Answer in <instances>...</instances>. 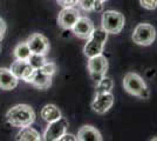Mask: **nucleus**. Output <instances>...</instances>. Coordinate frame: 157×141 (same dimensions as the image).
Wrapping results in <instances>:
<instances>
[{
    "label": "nucleus",
    "mask_w": 157,
    "mask_h": 141,
    "mask_svg": "<svg viewBox=\"0 0 157 141\" xmlns=\"http://www.w3.org/2000/svg\"><path fill=\"white\" fill-rule=\"evenodd\" d=\"M6 120L13 127H27L35 121V112L26 104H19L7 111Z\"/></svg>",
    "instance_id": "1"
},
{
    "label": "nucleus",
    "mask_w": 157,
    "mask_h": 141,
    "mask_svg": "<svg viewBox=\"0 0 157 141\" xmlns=\"http://www.w3.org/2000/svg\"><path fill=\"white\" fill-rule=\"evenodd\" d=\"M107 39H108V32H105L102 27L94 28V31L87 39V42L83 47V53L86 57L92 58L98 54H102Z\"/></svg>",
    "instance_id": "2"
},
{
    "label": "nucleus",
    "mask_w": 157,
    "mask_h": 141,
    "mask_svg": "<svg viewBox=\"0 0 157 141\" xmlns=\"http://www.w3.org/2000/svg\"><path fill=\"white\" fill-rule=\"evenodd\" d=\"M123 87L131 95L138 96L141 99H148L149 98V89L147 87L145 82L136 73H127L123 78Z\"/></svg>",
    "instance_id": "3"
},
{
    "label": "nucleus",
    "mask_w": 157,
    "mask_h": 141,
    "mask_svg": "<svg viewBox=\"0 0 157 141\" xmlns=\"http://www.w3.org/2000/svg\"><path fill=\"white\" fill-rule=\"evenodd\" d=\"M124 15L117 11H105L102 15V28L108 34H118L124 27Z\"/></svg>",
    "instance_id": "4"
},
{
    "label": "nucleus",
    "mask_w": 157,
    "mask_h": 141,
    "mask_svg": "<svg viewBox=\"0 0 157 141\" xmlns=\"http://www.w3.org/2000/svg\"><path fill=\"white\" fill-rule=\"evenodd\" d=\"M132 41L140 46H149L156 39V29L150 24H138L132 32Z\"/></svg>",
    "instance_id": "5"
},
{
    "label": "nucleus",
    "mask_w": 157,
    "mask_h": 141,
    "mask_svg": "<svg viewBox=\"0 0 157 141\" xmlns=\"http://www.w3.org/2000/svg\"><path fill=\"white\" fill-rule=\"evenodd\" d=\"M88 71L95 82L100 81L105 75L108 71V60L103 54H98L89 58L88 61Z\"/></svg>",
    "instance_id": "6"
},
{
    "label": "nucleus",
    "mask_w": 157,
    "mask_h": 141,
    "mask_svg": "<svg viewBox=\"0 0 157 141\" xmlns=\"http://www.w3.org/2000/svg\"><path fill=\"white\" fill-rule=\"evenodd\" d=\"M68 128V121L66 118H60L58 120L49 122L46 131L44 133V140L46 141H56L60 140V138L66 133Z\"/></svg>",
    "instance_id": "7"
},
{
    "label": "nucleus",
    "mask_w": 157,
    "mask_h": 141,
    "mask_svg": "<svg viewBox=\"0 0 157 141\" xmlns=\"http://www.w3.org/2000/svg\"><path fill=\"white\" fill-rule=\"evenodd\" d=\"M27 45L33 54H42L46 55L49 51V41L44 34L33 33L27 38Z\"/></svg>",
    "instance_id": "8"
},
{
    "label": "nucleus",
    "mask_w": 157,
    "mask_h": 141,
    "mask_svg": "<svg viewBox=\"0 0 157 141\" xmlns=\"http://www.w3.org/2000/svg\"><path fill=\"white\" fill-rule=\"evenodd\" d=\"M114 104V95L111 92L96 93L92 102V109L98 114H105L111 108Z\"/></svg>",
    "instance_id": "9"
},
{
    "label": "nucleus",
    "mask_w": 157,
    "mask_h": 141,
    "mask_svg": "<svg viewBox=\"0 0 157 141\" xmlns=\"http://www.w3.org/2000/svg\"><path fill=\"white\" fill-rule=\"evenodd\" d=\"M80 18V12L75 7H66L62 8L58 15V24L63 29H72L74 24Z\"/></svg>",
    "instance_id": "10"
},
{
    "label": "nucleus",
    "mask_w": 157,
    "mask_h": 141,
    "mask_svg": "<svg viewBox=\"0 0 157 141\" xmlns=\"http://www.w3.org/2000/svg\"><path fill=\"white\" fill-rule=\"evenodd\" d=\"M94 24L93 21L87 17H80L72 27L73 33L75 34L80 39H88L89 35L94 31Z\"/></svg>",
    "instance_id": "11"
},
{
    "label": "nucleus",
    "mask_w": 157,
    "mask_h": 141,
    "mask_svg": "<svg viewBox=\"0 0 157 141\" xmlns=\"http://www.w3.org/2000/svg\"><path fill=\"white\" fill-rule=\"evenodd\" d=\"M10 69L12 71V73L19 80L21 79V80H24L25 82L29 81V78H31L33 71H34V68L31 66V64L28 62V60H17V59L11 65Z\"/></svg>",
    "instance_id": "12"
},
{
    "label": "nucleus",
    "mask_w": 157,
    "mask_h": 141,
    "mask_svg": "<svg viewBox=\"0 0 157 141\" xmlns=\"http://www.w3.org/2000/svg\"><path fill=\"white\" fill-rule=\"evenodd\" d=\"M28 84L33 85L34 87L39 88V89H48L52 85V76L45 74L40 68H34L32 75L29 78Z\"/></svg>",
    "instance_id": "13"
},
{
    "label": "nucleus",
    "mask_w": 157,
    "mask_h": 141,
    "mask_svg": "<svg viewBox=\"0 0 157 141\" xmlns=\"http://www.w3.org/2000/svg\"><path fill=\"white\" fill-rule=\"evenodd\" d=\"M19 79L12 73L10 68L0 67V88L4 91H12L18 86Z\"/></svg>",
    "instance_id": "14"
},
{
    "label": "nucleus",
    "mask_w": 157,
    "mask_h": 141,
    "mask_svg": "<svg viewBox=\"0 0 157 141\" xmlns=\"http://www.w3.org/2000/svg\"><path fill=\"white\" fill-rule=\"evenodd\" d=\"M78 140L80 141H102V135L98 129L93 126H82L78 129V135H76Z\"/></svg>",
    "instance_id": "15"
},
{
    "label": "nucleus",
    "mask_w": 157,
    "mask_h": 141,
    "mask_svg": "<svg viewBox=\"0 0 157 141\" xmlns=\"http://www.w3.org/2000/svg\"><path fill=\"white\" fill-rule=\"evenodd\" d=\"M61 116H62V114H61V111L59 109V107L53 105V104H47L41 109V118L48 123L58 120Z\"/></svg>",
    "instance_id": "16"
},
{
    "label": "nucleus",
    "mask_w": 157,
    "mask_h": 141,
    "mask_svg": "<svg viewBox=\"0 0 157 141\" xmlns=\"http://www.w3.org/2000/svg\"><path fill=\"white\" fill-rule=\"evenodd\" d=\"M17 140L21 141H40L42 140V136L40 135V133L34 129V128L29 127H22L20 129V132L17 135Z\"/></svg>",
    "instance_id": "17"
},
{
    "label": "nucleus",
    "mask_w": 157,
    "mask_h": 141,
    "mask_svg": "<svg viewBox=\"0 0 157 141\" xmlns=\"http://www.w3.org/2000/svg\"><path fill=\"white\" fill-rule=\"evenodd\" d=\"M13 54L17 60H28L32 52H31L26 41H22V42H19L17 46L14 47Z\"/></svg>",
    "instance_id": "18"
},
{
    "label": "nucleus",
    "mask_w": 157,
    "mask_h": 141,
    "mask_svg": "<svg viewBox=\"0 0 157 141\" xmlns=\"http://www.w3.org/2000/svg\"><path fill=\"white\" fill-rule=\"evenodd\" d=\"M114 88V81L108 76H103L100 81L96 82V93H107L111 92Z\"/></svg>",
    "instance_id": "19"
},
{
    "label": "nucleus",
    "mask_w": 157,
    "mask_h": 141,
    "mask_svg": "<svg viewBox=\"0 0 157 141\" xmlns=\"http://www.w3.org/2000/svg\"><path fill=\"white\" fill-rule=\"evenodd\" d=\"M28 62L31 64V66L33 68H40L42 67V65L46 62V58L45 55L42 54H31L29 59H28Z\"/></svg>",
    "instance_id": "20"
},
{
    "label": "nucleus",
    "mask_w": 157,
    "mask_h": 141,
    "mask_svg": "<svg viewBox=\"0 0 157 141\" xmlns=\"http://www.w3.org/2000/svg\"><path fill=\"white\" fill-rule=\"evenodd\" d=\"M40 69L44 72L45 74L49 75V76H53L54 74L56 73V65L54 62H51V61H46L42 67H40Z\"/></svg>",
    "instance_id": "21"
},
{
    "label": "nucleus",
    "mask_w": 157,
    "mask_h": 141,
    "mask_svg": "<svg viewBox=\"0 0 157 141\" xmlns=\"http://www.w3.org/2000/svg\"><path fill=\"white\" fill-rule=\"evenodd\" d=\"M94 2L95 0H78V4L82 10H85L87 12H92L94 10Z\"/></svg>",
    "instance_id": "22"
},
{
    "label": "nucleus",
    "mask_w": 157,
    "mask_h": 141,
    "mask_svg": "<svg viewBox=\"0 0 157 141\" xmlns=\"http://www.w3.org/2000/svg\"><path fill=\"white\" fill-rule=\"evenodd\" d=\"M141 6L145 10H155L157 7V0H140Z\"/></svg>",
    "instance_id": "23"
},
{
    "label": "nucleus",
    "mask_w": 157,
    "mask_h": 141,
    "mask_svg": "<svg viewBox=\"0 0 157 141\" xmlns=\"http://www.w3.org/2000/svg\"><path fill=\"white\" fill-rule=\"evenodd\" d=\"M58 4L62 8H66V7H75L78 4V0H56Z\"/></svg>",
    "instance_id": "24"
},
{
    "label": "nucleus",
    "mask_w": 157,
    "mask_h": 141,
    "mask_svg": "<svg viewBox=\"0 0 157 141\" xmlns=\"http://www.w3.org/2000/svg\"><path fill=\"white\" fill-rule=\"evenodd\" d=\"M6 22L2 18H0V41H2V39L5 38V33H6Z\"/></svg>",
    "instance_id": "25"
},
{
    "label": "nucleus",
    "mask_w": 157,
    "mask_h": 141,
    "mask_svg": "<svg viewBox=\"0 0 157 141\" xmlns=\"http://www.w3.org/2000/svg\"><path fill=\"white\" fill-rule=\"evenodd\" d=\"M60 140L61 141H68V140H78V138L75 136V135L73 134H67V133H65V134L62 135L61 138H60Z\"/></svg>",
    "instance_id": "26"
},
{
    "label": "nucleus",
    "mask_w": 157,
    "mask_h": 141,
    "mask_svg": "<svg viewBox=\"0 0 157 141\" xmlns=\"http://www.w3.org/2000/svg\"><path fill=\"white\" fill-rule=\"evenodd\" d=\"M102 10H103V2L95 0V2H94V10H93V11H95V12H101Z\"/></svg>",
    "instance_id": "27"
},
{
    "label": "nucleus",
    "mask_w": 157,
    "mask_h": 141,
    "mask_svg": "<svg viewBox=\"0 0 157 141\" xmlns=\"http://www.w3.org/2000/svg\"><path fill=\"white\" fill-rule=\"evenodd\" d=\"M98 1H101V2H103V4H105V1H108V0H98Z\"/></svg>",
    "instance_id": "28"
},
{
    "label": "nucleus",
    "mask_w": 157,
    "mask_h": 141,
    "mask_svg": "<svg viewBox=\"0 0 157 141\" xmlns=\"http://www.w3.org/2000/svg\"><path fill=\"white\" fill-rule=\"evenodd\" d=\"M152 140H157V138H152Z\"/></svg>",
    "instance_id": "29"
},
{
    "label": "nucleus",
    "mask_w": 157,
    "mask_h": 141,
    "mask_svg": "<svg viewBox=\"0 0 157 141\" xmlns=\"http://www.w3.org/2000/svg\"><path fill=\"white\" fill-rule=\"evenodd\" d=\"M0 52H1V45H0Z\"/></svg>",
    "instance_id": "30"
}]
</instances>
